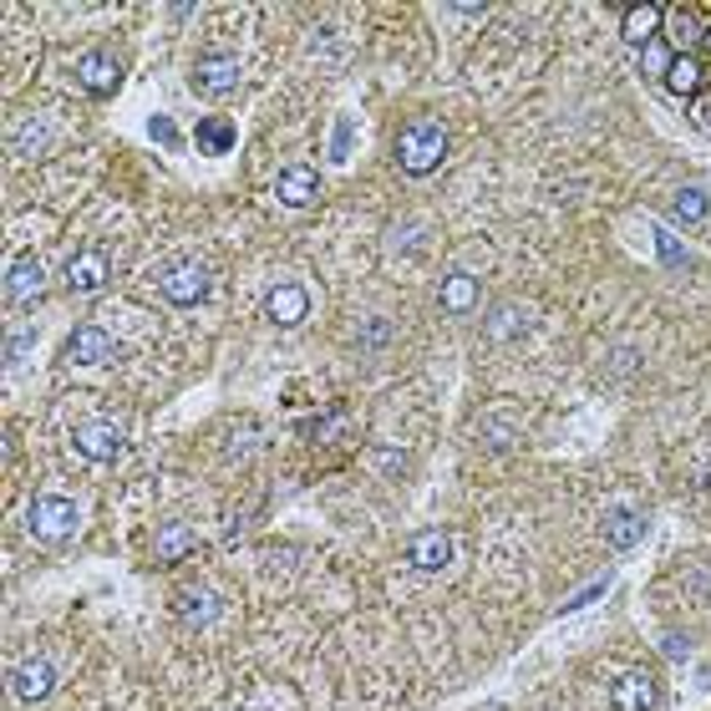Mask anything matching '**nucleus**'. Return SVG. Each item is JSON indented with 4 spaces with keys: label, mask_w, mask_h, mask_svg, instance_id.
<instances>
[{
    "label": "nucleus",
    "mask_w": 711,
    "mask_h": 711,
    "mask_svg": "<svg viewBox=\"0 0 711 711\" xmlns=\"http://www.w3.org/2000/svg\"><path fill=\"white\" fill-rule=\"evenodd\" d=\"M442 153H448V133H442V123H433V117L407 123L402 138H397V163H402L412 178L433 173L437 163H442Z\"/></svg>",
    "instance_id": "1"
},
{
    "label": "nucleus",
    "mask_w": 711,
    "mask_h": 711,
    "mask_svg": "<svg viewBox=\"0 0 711 711\" xmlns=\"http://www.w3.org/2000/svg\"><path fill=\"white\" fill-rule=\"evenodd\" d=\"M32 534L41 544H66L77 534V503L66 494H41L32 498Z\"/></svg>",
    "instance_id": "2"
},
{
    "label": "nucleus",
    "mask_w": 711,
    "mask_h": 711,
    "mask_svg": "<svg viewBox=\"0 0 711 711\" xmlns=\"http://www.w3.org/2000/svg\"><path fill=\"white\" fill-rule=\"evenodd\" d=\"M158 290L169 295V305H199L209 295V270L199 260H178L158 275Z\"/></svg>",
    "instance_id": "3"
},
{
    "label": "nucleus",
    "mask_w": 711,
    "mask_h": 711,
    "mask_svg": "<svg viewBox=\"0 0 711 711\" xmlns=\"http://www.w3.org/2000/svg\"><path fill=\"white\" fill-rule=\"evenodd\" d=\"M610 701H615V711H656L661 686H656V676H650L646 665H631V671H620L610 681Z\"/></svg>",
    "instance_id": "4"
},
{
    "label": "nucleus",
    "mask_w": 711,
    "mask_h": 711,
    "mask_svg": "<svg viewBox=\"0 0 711 711\" xmlns=\"http://www.w3.org/2000/svg\"><path fill=\"white\" fill-rule=\"evenodd\" d=\"M72 442H77V452L87 458V463H112L123 433H117V422H112V417H87V422L72 427Z\"/></svg>",
    "instance_id": "5"
},
{
    "label": "nucleus",
    "mask_w": 711,
    "mask_h": 711,
    "mask_svg": "<svg viewBox=\"0 0 711 711\" xmlns=\"http://www.w3.org/2000/svg\"><path fill=\"white\" fill-rule=\"evenodd\" d=\"M66 361L72 366H108V361H117V340L102 325H77L66 336Z\"/></svg>",
    "instance_id": "6"
},
{
    "label": "nucleus",
    "mask_w": 711,
    "mask_h": 711,
    "mask_svg": "<svg viewBox=\"0 0 711 711\" xmlns=\"http://www.w3.org/2000/svg\"><path fill=\"white\" fill-rule=\"evenodd\" d=\"M194 87H199L209 102H224V97L239 87V62H234V57H224V51H214V57H199V62H194Z\"/></svg>",
    "instance_id": "7"
},
{
    "label": "nucleus",
    "mask_w": 711,
    "mask_h": 711,
    "mask_svg": "<svg viewBox=\"0 0 711 711\" xmlns=\"http://www.w3.org/2000/svg\"><path fill=\"white\" fill-rule=\"evenodd\" d=\"M41 290H47V275L32 254H16L5 264V305H32V300H41Z\"/></svg>",
    "instance_id": "8"
},
{
    "label": "nucleus",
    "mask_w": 711,
    "mask_h": 711,
    "mask_svg": "<svg viewBox=\"0 0 711 711\" xmlns=\"http://www.w3.org/2000/svg\"><path fill=\"white\" fill-rule=\"evenodd\" d=\"M178 620H184L188 631H214L219 620H224V600L209 585H188L178 595Z\"/></svg>",
    "instance_id": "9"
},
{
    "label": "nucleus",
    "mask_w": 711,
    "mask_h": 711,
    "mask_svg": "<svg viewBox=\"0 0 711 711\" xmlns=\"http://www.w3.org/2000/svg\"><path fill=\"white\" fill-rule=\"evenodd\" d=\"M51 686H57V665L51 661H16L11 665V696L16 701H47Z\"/></svg>",
    "instance_id": "10"
},
{
    "label": "nucleus",
    "mask_w": 711,
    "mask_h": 711,
    "mask_svg": "<svg viewBox=\"0 0 711 711\" xmlns=\"http://www.w3.org/2000/svg\"><path fill=\"white\" fill-rule=\"evenodd\" d=\"M77 77L92 97H108V92H117V82H123V62L108 57V51H87L77 62Z\"/></svg>",
    "instance_id": "11"
},
{
    "label": "nucleus",
    "mask_w": 711,
    "mask_h": 711,
    "mask_svg": "<svg viewBox=\"0 0 711 711\" xmlns=\"http://www.w3.org/2000/svg\"><path fill=\"white\" fill-rule=\"evenodd\" d=\"M264 315L275 325H300L310 315V290L305 285H275L264 295Z\"/></svg>",
    "instance_id": "12"
},
{
    "label": "nucleus",
    "mask_w": 711,
    "mask_h": 711,
    "mask_svg": "<svg viewBox=\"0 0 711 711\" xmlns=\"http://www.w3.org/2000/svg\"><path fill=\"white\" fill-rule=\"evenodd\" d=\"M108 275H112V260L102 254V249H82L77 260L66 264V285H72L77 295L102 290V285H108Z\"/></svg>",
    "instance_id": "13"
},
{
    "label": "nucleus",
    "mask_w": 711,
    "mask_h": 711,
    "mask_svg": "<svg viewBox=\"0 0 711 711\" xmlns=\"http://www.w3.org/2000/svg\"><path fill=\"white\" fill-rule=\"evenodd\" d=\"M275 194H279V203L305 209V203H315V194H321V178H315V169H310V163H290V169L275 178Z\"/></svg>",
    "instance_id": "14"
},
{
    "label": "nucleus",
    "mask_w": 711,
    "mask_h": 711,
    "mask_svg": "<svg viewBox=\"0 0 711 711\" xmlns=\"http://www.w3.org/2000/svg\"><path fill=\"white\" fill-rule=\"evenodd\" d=\"M194 549H199V534H194L188 524H163L153 534V559L158 564H178V559H188Z\"/></svg>",
    "instance_id": "15"
},
{
    "label": "nucleus",
    "mask_w": 711,
    "mask_h": 711,
    "mask_svg": "<svg viewBox=\"0 0 711 711\" xmlns=\"http://www.w3.org/2000/svg\"><path fill=\"white\" fill-rule=\"evenodd\" d=\"M437 305L448 310V315H467V310L478 305V279L467 275V270H448L442 290H437Z\"/></svg>",
    "instance_id": "16"
},
{
    "label": "nucleus",
    "mask_w": 711,
    "mask_h": 711,
    "mask_svg": "<svg viewBox=\"0 0 711 711\" xmlns=\"http://www.w3.org/2000/svg\"><path fill=\"white\" fill-rule=\"evenodd\" d=\"M448 559H452V534L448 528H427V534L412 539V564H417V570H442Z\"/></svg>",
    "instance_id": "17"
},
{
    "label": "nucleus",
    "mask_w": 711,
    "mask_h": 711,
    "mask_svg": "<svg viewBox=\"0 0 711 711\" xmlns=\"http://www.w3.org/2000/svg\"><path fill=\"white\" fill-rule=\"evenodd\" d=\"M640 534H646V509H615L604 519L610 549H631V544H640Z\"/></svg>",
    "instance_id": "18"
},
{
    "label": "nucleus",
    "mask_w": 711,
    "mask_h": 711,
    "mask_svg": "<svg viewBox=\"0 0 711 711\" xmlns=\"http://www.w3.org/2000/svg\"><path fill=\"white\" fill-rule=\"evenodd\" d=\"M524 325H528V315H524V305H513V300H498L494 310H488V340H519L524 336Z\"/></svg>",
    "instance_id": "19"
},
{
    "label": "nucleus",
    "mask_w": 711,
    "mask_h": 711,
    "mask_svg": "<svg viewBox=\"0 0 711 711\" xmlns=\"http://www.w3.org/2000/svg\"><path fill=\"white\" fill-rule=\"evenodd\" d=\"M661 21H665L661 5H635L631 16H625V26H620V32H625V41H631V47H646L650 36H656V26H661Z\"/></svg>",
    "instance_id": "20"
},
{
    "label": "nucleus",
    "mask_w": 711,
    "mask_h": 711,
    "mask_svg": "<svg viewBox=\"0 0 711 711\" xmlns=\"http://www.w3.org/2000/svg\"><path fill=\"white\" fill-rule=\"evenodd\" d=\"M51 138H57V133H51V123H21L16 133H11V148H16L21 158H41L51 148Z\"/></svg>",
    "instance_id": "21"
},
{
    "label": "nucleus",
    "mask_w": 711,
    "mask_h": 711,
    "mask_svg": "<svg viewBox=\"0 0 711 711\" xmlns=\"http://www.w3.org/2000/svg\"><path fill=\"white\" fill-rule=\"evenodd\" d=\"M194 142H199L203 153H229L234 148V123L229 117H203V123L194 127Z\"/></svg>",
    "instance_id": "22"
},
{
    "label": "nucleus",
    "mask_w": 711,
    "mask_h": 711,
    "mask_svg": "<svg viewBox=\"0 0 711 711\" xmlns=\"http://www.w3.org/2000/svg\"><path fill=\"white\" fill-rule=\"evenodd\" d=\"M671 209H676V219L681 224H707V214H711V199H707V188H696V184H686L671 199Z\"/></svg>",
    "instance_id": "23"
},
{
    "label": "nucleus",
    "mask_w": 711,
    "mask_h": 711,
    "mask_svg": "<svg viewBox=\"0 0 711 711\" xmlns=\"http://www.w3.org/2000/svg\"><path fill=\"white\" fill-rule=\"evenodd\" d=\"M665 82H671L676 97H696V87H701V62H696V57H676L671 72H665Z\"/></svg>",
    "instance_id": "24"
},
{
    "label": "nucleus",
    "mask_w": 711,
    "mask_h": 711,
    "mask_svg": "<svg viewBox=\"0 0 711 711\" xmlns=\"http://www.w3.org/2000/svg\"><path fill=\"white\" fill-rule=\"evenodd\" d=\"M665 32H671V41H676V47H691V41H701V36H707V26H701V16H696V11H676Z\"/></svg>",
    "instance_id": "25"
},
{
    "label": "nucleus",
    "mask_w": 711,
    "mask_h": 711,
    "mask_svg": "<svg viewBox=\"0 0 711 711\" xmlns=\"http://www.w3.org/2000/svg\"><path fill=\"white\" fill-rule=\"evenodd\" d=\"M356 340H361V351H387V346H391V325L387 321H366Z\"/></svg>",
    "instance_id": "26"
},
{
    "label": "nucleus",
    "mask_w": 711,
    "mask_h": 711,
    "mask_svg": "<svg viewBox=\"0 0 711 711\" xmlns=\"http://www.w3.org/2000/svg\"><path fill=\"white\" fill-rule=\"evenodd\" d=\"M671 62H676V57H671V47H661V41H650V47H646V72H650V77H665V72H671Z\"/></svg>",
    "instance_id": "27"
},
{
    "label": "nucleus",
    "mask_w": 711,
    "mask_h": 711,
    "mask_svg": "<svg viewBox=\"0 0 711 711\" xmlns=\"http://www.w3.org/2000/svg\"><path fill=\"white\" fill-rule=\"evenodd\" d=\"M656 249H661V260H665V264H686V249H681L676 239L661 229V224H656Z\"/></svg>",
    "instance_id": "28"
},
{
    "label": "nucleus",
    "mask_w": 711,
    "mask_h": 711,
    "mask_svg": "<svg viewBox=\"0 0 711 711\" xmlns=\"http://www.w3.org/2000/svg\"><path fill=\"white\" fill-rule=\"evenodd\" d=\"M686 579H691V595H696V600H711V570H696V564H691V570H686Z\"/></svg>",
    "instance_id": "29"
},
{
    "label": "nucleus",
    "mask_w": 711,
    "mask_h": 711,
    "mask_svg": "<svg viewBox=\"0 0 711 711\" xmlns=\"http://www.w3.org/2000/svg\"><path fill=\"white\" fill-rule=\"evenodd\" d=\"M5 346H11V351H5V366H16V356L26 351V346H32V330H26V336H11Z\"/></svg>",
    "instance_id": "30"
},
{
    "label": "nucleus",
    "mask_w": 711,
    "mask_h": 711,
    "mask_svg": "<svg viewBox=\"0 0 711 711\" xmlns=\"http://www.w3.org/2000/svg\"><path fill=\"white\" fill-rule=\"evenodd\" d=\"M661 646H665V656H671V661H686V640H681V635H665Z\"/></svg>",
    "instance_id": "31"
},
{
    "label": "nucleus",
    "mask_w": 711,
    "mask_h": 711,
    "mask_svg": "<svg viewBox=\"0 0 711 711\" xmlns=\"http://www.w3.org/2000/svg\"><path fill=\"white\" fill-rule=\"evenodd\" d=\"M153 138L173 142V123H169V117H153Z\"/></svg>",
    "instance_id": "32"
},
{
    "label": "nucleus",
    "mask_w": 711,
    "mask_h": 711,
    "mask_svg": "<svg viewBox=\"0 0 711 711\" xmlns=\"http://www.w3.org/2000/svg\"><path fill=\"white\" fill-rule=\"evenodd\" d=\"M376 463H382V473H397V463H402V452H382Z\"/></svg>",
    "instance_id": "33"
},
{
    "label": "nucleus",
    "mask_w": 711,
    "mask_h": 711,
    "mask_svg": "<svg viewBox=\"0 0 711 711\" xmlns=\"http://www.w3.org/2000/svg\"><path fill=\"white\" fill-rule=\"evenodd\" d=\"M691 117H696V123H701V127H711V108H707V102H696V112H691Z\"/></svg>",
    "instance_id": "34"
},
{
    "label": "nucleus",
    "mask_w": 711,
    "mask_h": 711,
    "mask_svg": "<svg viewBox=\"0 0 711 711\" xmlns=\"http://www.w3.org/2000/svg\"><path fill=\"white\" fill-rule=\"evenodd\" d=\"M701 47H707V51H711V26H707V36H701Z\"/></svg>",
    "instance_id": "35"
}]
</instances>
